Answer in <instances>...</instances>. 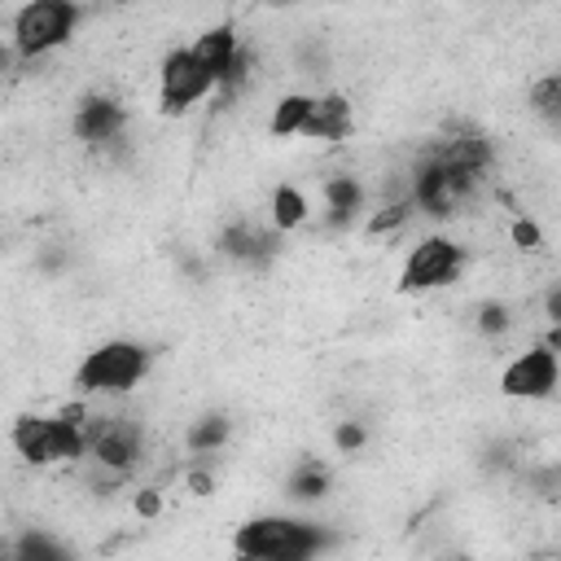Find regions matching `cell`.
I'll return each mask as SVG.
<instances>
[{"instance_id":"7c38bea8","label":"cell","mask_w":561,"mask_h":561,"mask_svg":"<svg viewBox=\"0 0 561 561\" xmlns=\"http://www.w3.org/2000/svg\"><path fill=\"white\" fill-rule=\"evenodd\" d=\"M219 255H229L238 264H268L277 255V233L259 229L251 219H238L219 233Z\"/></svg>"},{"instance_id":"6da1fadb","label":"cell","mask_w":561,"mask_h":561,"mask_svg":"<svg viewBox=\"0 0 561 561\" xmlns=\"http://www.w3.org/2000/svg\"><path fill=\"white\" fill-rule=\"evenodd\" d=\"M84 412H23L14 421V447L31 466H71L84 457Z\"/></svg>"},{"instance_id":"4fadbf2b","label":"cell","mask_w":561,"mask_h":561,"mask_svg":"<svg viewBox=\"0 0 561 561\" xmlns=\"http://www.w3.org/2000/svg\"><path fill=\"white\" fill-rule=\"evenodd\" d=\"M307 110H311V97L307 92H285L277 105H272V124H268V132L272 137H298L303 132V119H307Z\"/></svg>"},{"instance_id":"52a82bcc","label":"cell","mask_w":561,"mask_h":561,"mask_svg":"<svg viewBox=\"0 0 561 561\" xmlns=\"http://www.w3.org/2000/svg\"><path fill=\"white\" fill-rule=\"evenodd\" d=\"M557 378H561V369H557V347L539 343V347H526L522 356H513V360L505 365V373H500V395H505V399H526V404L552 399Z\"/></svg>"},{"instance_id":"44dd1931","label":"cell","mask_w":561,"mask_h":561,"mask_svg":"<svg viewBox=\"0 0 561 561\" xmlns=\"http://www.w3.org/2000/svg\"><path fill=\"white\" fill-rule=\"evenodd\" d=\"M513 246H522V251H539L544 246V233H539L535 219H513Z\"/></svg>"},{"instance_id":"9a60e30c","label":"cell","mask_w":561,"mask_h":561,"mask_svg":"<svg viewBox=\"0 0 561 561\" xmlns=\"http://www.w3.org/2000/svg\"><path fill=\"white\" fill-rule=\"evenodd\" d=\"M360 202H365V189L352 180V176H333V180H324V206L333 211V219H352L356 211H360Z\"/></svg>"},{"instance_id":"d6986e66","label":"cell","mask_w":561,"mask_h":561,"mask_svg":"<svg viewBox=\"0 0 561 561\" xmlns=\"http://www.w3.org/2000/svg\"><path fill=\"white\" fill-rule=\"evenodd\" d=\"M513 324V316H509V307L505 303H487L483 311H479V329L487 333V339H500V333Z\"/></svg>"},{"instance_id":"277c9868","label":"cell","mask_w":561,"mask_h":561,"mask_svg":"<svg viewBox=\"0 0 561 561\" xmlns=\"http://www.w3.org/2000/svg\"><path fill=\"white\" fill-rule=\"evenodd\" d=\"M233 548L242 557H259V561H298L320 548V531L311 522H294V518H255L238 531Z\"/></svg>"},{"instance_id":"d4e9b609","label":"cell","mask_w":561,"mask_h":561,"mask_svg":"<svg viewBox=\"0 0 561 561\" xmlns=\"http://www.w3.org/2000/svg\"><path fill=\"white\" fill-rule=\"evenodd\" d=\"M277 5H290V0H277Z\"/></svg>"},{"instance_id":"cb8c5ba5","label":"cell","mask_w":561,"mask_h":561,"mask_svg":"<svg viewBox=\"0 0 561 561\" xmlns=\"http://www.w3.org/2000/svg\"><path fill=\"white\" fill-rule=\"evenodd\" d=\"M115 5H137V0H115Z\"/></svg>"},{"instance_id":"30bf717a","label":"cell","mask_w":561,"mask_h":561,"mask_svg":"<svg viewBox=\"0 0 561 561\" xmlns=\"http://www.w3.org/2000/svg\"><path fill=\"white\" fill-rule=\"evenodd\" d=\"M238 49H242V40H238V31H233L229 23L206 27V31L189 44V53H193V58H197V66L211 75V84H215V88H224V79H229L233 62H238Z\"/></svg>"},{"instance_id":"603a6c76","label":"cell","mask_w":561,"mask_h":561,"mask_svg":"<svg viewBox=\"0 0 561 561\" xmlns=\"http://www.w3.org/2000/svg\"><path fill=\"white\" fill-rule=\"evenodd\" d=\"M18 552H23V557H62V548H58V544H44V539H27Z\"/></svg>"},{"instance_id":"ba28073f","label":"cell","mask_w":561,"mask_h":561,"mask_svg":"<svg viewBox=\"0 0 561 561\" xmlns=\"http://www.w3.org/2000/svg\"><path fill=\"white\" fill-rule=\"evenodd\" d=\"M206 92H215V84L197 66V58L189 49H171L163 58V71H158V105H163V115H184V110H193Z\"/></svg>"},{"instance_id":"ac0fdd59","label":"cell","mask_w":561,"mask_h":561,"mask_svg":"<svg viewBox=\"0 0 561 561\" xmlns=\"http://www.w3.org/2000/svg\"><path fill=\"white\" fill-rule=\"evenodd\" d=\"M324 492H329V470L316 466V461H303V466L294 470V479H290V496H294V500H316V496H324Z\"/></svg>"},{"instance_id":"e0dca14e","label":"cell","mask_w":561,"mask_h":561,"mask_svg":"<svg viewBox=\"0 0 561 561\" xmlns=\"http://www.w3.org/2000/svg\"><path fill=\"white\" fill-rule=\"evenodd\" d=\"M531 110L544 124L561 119V75H544V79L531 84Z\"/></svg>"},{"instance_id":"5bb4252c","label":"cell","mask_w":561,"mask_h":561,"mask_svg":"<svg viewBox=\"0 0 561 561\" xmlns=\"http://www.w3.org/2000/svg\"><path fill=\"white\" fill-rule=\"evenodd\" d=\"M229 430H233V425H229V417H224V412H206V417H197V421L189 425L184 443H189L193 457H206V452H215V447H224Z\"/></svg>"},{"instance_id":"2e32d148","label":"cell","mask_w":561,"mask_h":561,"mask_svg":"<svg viewBox=\"0 0 561 561\" xmlns=\"http://www.w3.org/2000/svg\"><path fill=\"white\" fill-rule=\"evenodd\" d=\"M307 197L294 189V184H281L277 193H272V224H277V229L281 233H290V229H303V224H307Z\"/></svg>"},{"instance_id":"8fae6325","label":"cell","mask_w":561,"mask_h":561,"mask_svg":"<svg viewBox=\"0 0 561 561\" xmlns=\"http://www.w3.org/2000/svg\"><path fill=\"white\" fill-rule=\"evenodd\" d=\"M352 101L343 92H324V97H311V110L303 119V132L307 141H343L352 132Z\"/></svg>"},{"instance_id":"9c48e42d","label":"cell","mask_w":561,"mask_h":561,"mask_svg":"<svg viewBox=\"0 0 561 561\" xmlns=\"http://www.w3.org/2000/svg\"><path fill=\"white\" fill-rule=\"evenodd\" d=\"M128 128V110L115 101V97H84L75 105V115H71V132L84 141V145H110V141H119Z\"/></svg>"},{"instance_id":"5b68a950","label":"cell","mask_w":561,"mask_h":561,"mask_svg":"<svg viewBox=\"0 0 561 561\" xmlns=\"http://www.w3.org/2000/svg\"><path fill=\"white\" fill-rule=\"evenodd\" d=\"M466 272V251L452 238H425L408 251L404 272H399V290L404 294H434L447 290Z\"/></svg>"},{"instance_id":"3957f363","label":"cell","mask_w":561,"mask_h":561,"mask_svg":"<svg viewBox=\"0 0 561 561\" xmlns=\"http://www.w3.org/2000/svg\"><path fill=\"white\" fill-rule=\"evenodd\" d=\"M79 5L75 0H27L14 14V49L18 58H44L75 36Z\"/></svg>"},{"instance_id":"7a4b0ae2","label":"cell","mask_w":561,"mask_h":561,"mask_svg":"<svg viewBox=\"0 0 561 561\" xmlns=\"http://www.w3.org/2000/svg\"><path fill=\"white\" fill-rule=\"evenodd\" d=\"M150 373V352L132 339H110L101 347H92L79 369H75V386L84 395H128L132 386H141Z\"/></svg>"},{"instance_id":"8992f818","label":"cell","mask_w":561,"mask_h":561,"mask_svg":"<svg viewBox=\"0 0 561 561\" xmlns=\"http://www.w3.org/2000/svg\"><path fill=\"white\" fill-rule=\"evenodd\" d=\"M145 452V438L141 425L128 417H92L84 421V457H92L97 466L128 474Z\"/></svg>"},{"instance_id":"ffe728a7","label":"cell","mask_w":561,"mask_h":561,"mask_svg":"<svg viewBox=\"0 0 561 561\" xmlns=\"http://www.w3.org/2000/svg\"><path fill=\"white\" fill-rule=\"evenodd\" d=\"M333 447H339V452H360V447H365V425L360 421H343L339 430H333Z\"/></svg>"},{"instance_id":"7402d4cb","label":"cell","mask_w":561,"mask_h":561,"mask_svg":"<svg viewBox=\"0 0 561 561\" xmlns=\"http://www.w3.org/2000/svg\"><path fill=\"white\" fill-rule=\"evenodd\" d=\"M158 509H163L158 492H154V487H145V492L137 496V513H145V518H158Z\"/></svg>"}]
</instances>
